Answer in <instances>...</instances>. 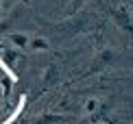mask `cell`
Returning <instances> with one entry per match:
<instances>
[{"mask_svg":"<svg viewBox=\"0 0 133 124\" xmlns=\"http://www.w3.org/2000/svg\"><path fill=\"white\" fill-rule=\"evenodd\" d=\"M4 59H7V63L15 65V63H18V61H20V50H15V48L7 50V52H4Z\"/></svg>","mask_w":133,"mask_h":124,"instance_id":"6","label":"cell"},{"mask_svg":"<svg viewBox=\"0 0 133 124\" xmlns=\"http://www.w3.org/2000/svg\"><path fill=\"white\" fill-rule=\"evenodd\" d=\"M101 109V100L96 98V96H90V98L85 100V102H83V111H85V113H96V111Z\"/></svg>","mask_w":133,"mask_h":124,"instance_id":"5","label":"cell"},{"mask_svg":"<svg viewBox=\"0 0 133 124\" xmlns=\"http://www.w3.org/2000/svg\"><path fill=\"white\" fill-rule=\"evenodd\" d=\"M7 42H9V46L11 48H15V50H29V42H31V37L26 35V33H9L7 35Z\"/></svg>","mask_w":133,"mask_h":124,"instance_id":"2","label":"cell"},{"mask_svg":"<svg viewBox=\"0 0 133 124\" xmlns=\"http://www.w3.org/2000/svg\"><path fill=\"white\" fill-rule=\"evenodd\" d=\"M35 124H70V118L59 113H48V115H42L39 120H35Z\"/></svg>","mask_w":133,"mask_h":124,"instance_id":"3","label":"cell"},{"mask_svg":"<svg viewBox=\"0 0 133 124\" xmlns=\"http://www.w3.org/2000/svg\"><path fill=\"white\" fill-rule=\"evenodd\" d=\"M48 46H50V42L46 37H31V42H29V50H33V52L48 50Z\"/></svg>","mask_w":133,"mask_h":124,"instance_id":"4","label":"cell"},{"mask_svg":"<svg viewBox=\"0 0 133 124\" xmlns=\"http://www.w3.org/2000/svg\"><path fill=\"white\" fill-rule=\"evenodd\" d=\"M4 96V87H2V83H0V98Z\"/></svg>","mask_w":133,"mask_h":124,"instance_id":"7","label":"cell"},{"mask_svg":"<svg viewBox=\"0 0 133 124\" xmlns=\"http://www.w3.org/2000/svg\"><path fill=\"white\" fill-rule=\"evenodd\" d=\"M111 18H114V24L118 26L120 31L133 33V18H131V13H129L124 7H116V9L111 11Z\"/></svg>","mask_w":133,"mask_h":124,"instance_id":"1","label":"cell"}]
</instances>
